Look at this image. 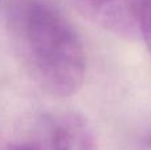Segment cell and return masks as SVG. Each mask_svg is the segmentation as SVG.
Listing matches in <instances>:
<instances>
[{
	"instance_id": "cell-1",
	"label": "cell",
	"mask_w": 151,
	"mask_h": 150,
	"mask_svg": "<svg viewBox=\"0 0 151 150\" xmlns=\"http://www.w3.org/2000/svg\"><path fill=\"white\" fill-rule=\"evenodd\" d=\"M11 45L29 79L52 97L82 88L86 53L77 31L50 0H5Z\"/></svg>"
},
{
	"instance_id": "cell-2",
	"label": "cell",
	"mask_w": 151,
	"mask_h": 150,
	"mask_svg": "<svg viewBox=\"0 0 151 150\" xmlns=\"http://www.w3.org/2000/svg\"><path fill=\"white\" fill-rule=\"evenodd\" d=\"M85 19L123 40L142 39L145 0H70Z\"/></svg>"
},
{
	"instance_id": "cell-3",
	"label": "cell",
	"mask_w": 151,
	"mask_h": 150,
	"mask_svg": "<svg viewBox=\"0 0 151 150\" xmlns=\"http://www.w3.org/2000/svg\"><path fill=\"white\" fill-rule=\"evenodd\" d=\"M53 150H97L91 124L78 112H63L49 122Z\"/></svg>"
},
{
	"instance_id": "cell-4",
	"label": "cell",
	"mask_w": 151,
	"mask_h": 150,
	"mask_svg": "<svg viewBox=\"0 0 151 150\" xmlns=\"http://www.w3.org/2000/svg\"><path fill=\"white\" fill-rule=\"evenodd\" d=\"M142 39L146 43L151 56V0H145L143 16H142Z\"/></svg>"
},
{
	"instance_id": "cell-5",
	"label": "cell",
	"mask_w": 151,
	"mask_h": 150,
	"mask_svg": "<svg viewBox=\"0 0 151 150\" xmlns=\"http://www.w3.org/2000/svg\"><path fill=\"white\" fill-rule=\"evenodd\" d=\"M13 150H33L31 148H17V149H13Z\"/></svg>"
}]
</instances>
